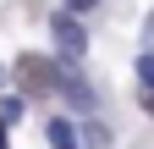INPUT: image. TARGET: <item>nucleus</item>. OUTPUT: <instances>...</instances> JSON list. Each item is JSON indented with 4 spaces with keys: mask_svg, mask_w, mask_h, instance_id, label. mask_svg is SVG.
<instances>
[{
    "mask_svg": "<svg viewBox=\"0 0 154 149\" xmlns=\"http://www.w3.org/2000/svg\"><path fill=\"white\" fill-rule=\"evenodd\" d=\"M17 78H22L28 94H50V88H61V66L44 61V55H22L17 61Z\"/></svg>",
    "mask_w": 154,
    "mask_h": 149,
    "instance_id": "f257e3e1",
    "label": "nucleus"
},
{
    "mask_svg": "<svg viewBox=\"0 0 154 149\" xmlns=\"http://www.w3.org/2000/svg\"><path fill=\"white\" fill-rule=\"evenodd\" d=\"M50 28H55V44H61L66 61H83V50H88L83 22H72V11H61V17H50Z\"/></svg>",
    "mask_w": 154,
    "mask_h": 149,
    "instance_id": "f03ea898",
    "label": "nucleus"
},
{
    "mask_svg": "<svg viewBox=\"0 0 154 149\" xmlns=\"http://www.w3.org/2000/svg\"><path fill=\"white\" fill-rule=\"evenodd\" d=\"M61 94L72 100V105H83V110H94V88L77 78V72H61Z\"/></svg>",
    "mask_w": 154,
    "mask_h": 149,
    "instance_id": "7ed1b4c3",
    "label": "nucleus"
},
{
    "mask_svg": "<svg viewBox=\"0 0 154 149\" xmlns=\"http://www.w3.org/2000/svg\"><path fill=\"white\" fill-rule=\"evenodd\" d=\"M50 144H55V149H77V133H72V122H50Z\"/></svg>",
    "mask_w": 154,
    "mask_h": 149,
    "instance_id": "20e7f679",
    "label": "nucleus"
},
{
    "mask_svg": "<svg viewBox=\"0 0 154 149\" xmlns=\"http://www.w3.org/2000/svg\"><path fill=\"white\" fill-rule=\"evenodd\" d=\"M138 78H143V88L154 94V55H143V61H138Z\"/></svg>",
    "mask_w": 154,
    "mask_h": 149,
    "instance_id": "39448f33",
    "label": "nucleus"
},
{
    "mask_svg": "<svg viewBox=\"0 0 154 149\" xmlns=\"http://www.w3.org/2000/svg\"><path fill=\"white\" fill-rule=\"evenodd\" d=\"M143 110H149V116H154V94H149V88H143Z\"/></svg>",
    "mask_w": 154,
    "mask_h": 149,
    "instance_id": "423d86ee",
    "label": "nucleus"
},
{
    "mask_svg": "<svg viewBox=\"0 0 154 149\" xmlns=\"http://www.w3.org/2000/svg\"><path fill=\"white\" fill-rule=\"evenodd\" d=\"M66 6H72V11H77V6H94V0H66Z\"/></svg>",
    "mask_w": 154,
    "mask_h": 149,
    "instance_id": "0eeeda50",
    "label": "nucleus"
},
{
    "mask_svg": "<svg viewBox=\"0 0 154 149\" xmlns=\"http://www.w3.org/2000/svg\"><path fill=\"white\" fill-rule=\"evenodd\" d=\"M149 44H154V17H149Z\"/></svg>",
    "mask_w": 154,
    "mask_h": 149,
    "instance_id": "6e6552de",
    "label": "nucleus"
},
{
    "mask_svg": "<svg viewBox=\"0 0 154 149\" xmlns=\"http://www.w3.org/2000/svg\"><path fill=\"white\" fill-rule=\"evenodd\" d=\"M0 149H6V127H0Z\"/></svg>",
    "mask_w": 154,
    "mask_h": 149,
    "instance_id": "1a4fd4ad",
    "label": "nucleus"
}]
</instances>
